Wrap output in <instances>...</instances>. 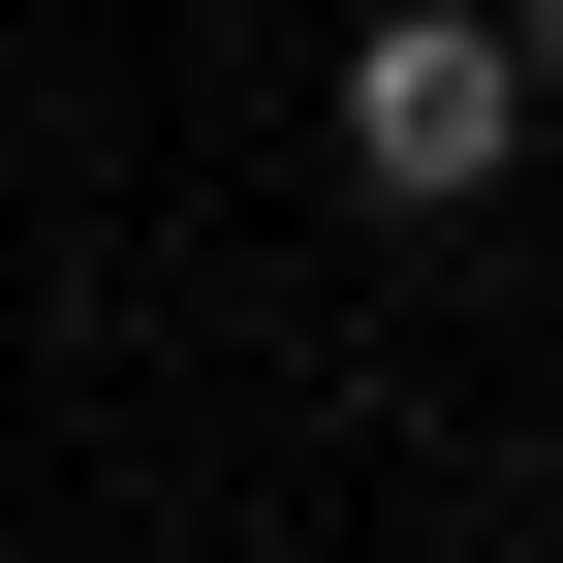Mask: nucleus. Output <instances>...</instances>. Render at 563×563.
<instances>
[{"mask_svg":"<svg viewBox=\"0 0 563 563\" xmlns=\"http://www.w3.org/2000/svg\"><path fill=\"white\" fill-rule=\"evenodd\" d=\"M501 157H532V63L470 32V0H376V32H344V188H376V220H470Z\"/></svg>","mask_w":563,"mask_h":563,"instance_id":"1","label":"nucleus"},{"mask_svg":"<svg viewBox=\"0 0 563 563\" xmlns=\"http://www.w3.org/2000/svg\"><path fill=\"white\" fill-rule=\"evenodd\" d=\"M470 32H501V63H532V95H563V0H470Z\"/></svg>","mask_w":563,"mask_h":563,"instance_id":"2","label":"nucleus"}]
</instances>
